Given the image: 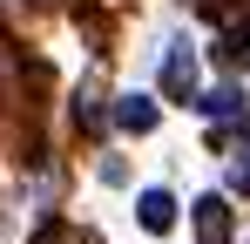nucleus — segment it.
Wrapping results in <instances>:
<instances>
[{
  "label": "nucleus",
  "instance_id": "nucleus-1",
  "mask_svg": "<svg viewBox=\"0 0 250 244\" xmlns=\"http://www.w3.org/2000/svg\"><path fill=\"white\" fill-rule=\"evenodd\" d=\"M196 238H203V244H230V203L216 197V190L196 203Z\"/></svg>",
  "mask_w": 250,
  "mask_h": 244
},
{
  "label": "nucleus",
  "instance_id": "nucleus-4",
  "mask_svg": "<svg viewBox=\"0 0 250 244\" xmlns=\"http://www.w3.org/2000/svg\"><path fill=\"white\" fill-rule=\"evenodd\" d=\"M115 122H122L128 136H142V129H156V102L149 95H122L115 102Z\"/></svg>",
  "mask_w": 250,
  "mask_h": 244
},
{
  "label": "nucleus",
  "instance_id": "nucleus-2",
  "mask_svg": "<svg viewBox=\"0 0 250 244\" xmlns=\"http://www.w3.org/2000/svg\"><path fill=\"white\" fill-rule=\"evenodd\" d=\"M135 217H142V231H169V224H176V197H169V190H142Z\"/></svg>",
  "mask_w": 250,
  "mask_h": 244
},
{
  "label": "nucleus",
  "instance_id": "nucleus-3",
  "mask_svg": "<svg viewBox=\"0 0 250 244\" xmlns=\"http://www.w3.org/2000/svg\"><path fill=\"white\" fill-rule=\"evenodd\" d=\"M163 88H169V95H189V88H196V61H189V48H169V61H163Z\"/></svg>",
  "mask_w": 250,
  "mask_h": 244
},
{
  "label": "nucleus",
  "instance_id": "nucleus-6",
  "mask_svg": "<svg viewBox=\"0 0 250 244\" xmlns=\"http://www.w3.org/2000/svg\"><path fill=\"white\" fill-rule=\"evenodd\" d=\"M230 183H237V190H244V197H250V143H244V149H237V156H230Z\"/></svg>",
  "mask_w": 250,
  "mask_h": 244
},
{
  "label": "nucleus",
  "instance_id": "nucleus-5",
  "mask_svg": "<svg viewBox=\"0 0 250 244\" xmlns=\"http://www.w3.org/2000/svg\"><path fill=\"white\" fill-rule=\"evenodd\" d=\"M196 109H203V116H216V122H230V116H244V88H209Z\"/></svg>",
  "mask_w": 250,
  "mask_h": 244
}]
</instances>
